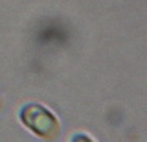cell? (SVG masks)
Here are the masks:
<instances>
[{
  "instance_id": "1",
  "label": "cell",
  "mask_w": 147,
  "mask_h": 142,
  "mask_svg": "<svg viewBox=\"0 0 147 142\" xmlns=\"http://www.w3.org/2000/svg\"><path fill=\"white\" fill-rule=\"evenodd\" d=\"M20 120L25 126L42 138L53 139L60 133V122L57 117L37 102H29L21 108Z\"/></svg>"
},
{
  "instance_id": "2",
  "label": "cell",
  "mask_w": 147,
  "mask_h": 142,
  "mask_svg": "<svg viewBox=\"0 0 147 142\" xmlns=\"http://www.w3.org/2000/svg\"><path fill=\"white\" fill-rule=\"evenodd\" d=\"M3 106H4V97L0 94V110L3 109Z\"/></svg>"
}]
</instances>
